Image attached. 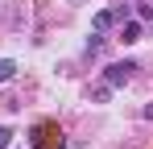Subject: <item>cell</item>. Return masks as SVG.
Instances as JSON below:
<instances>
[{"label":"cell","instance_id":"obj_1","mask_svg":"<svg viewBox=\"0 0 153 149\" xmlns=\"http://www.w3.org/2000/svg\"><path fill=\"white\" fill-rule=\"evenodd\" d=\"M132 71H137V62H112V66H103V83L116 91V87H124L132 79Z\"/></svg>","mask_w":153,"mask_h":149},{"label":"cell","instance_id":"obj_2","mask_svg":"<svg viewBox=\"0 0 153 149\" xmlns=\"http://www.w3.org/2000/svg\"><path fill=\"white\" fill-rule=\"evenodd\" d=\"M120 42H124V46L141 42V21H124V25H120Z\"/></svg>","mask_w":153,"mask_h":149},{"label":"cell","instance_id":"obj_3","mask_svg":"<svg viewBox=\"0 0 153 149\" xmlns=\"http://www.w3.org/2000/svg\"><path fill=\"white\" fill-rule=\"evenodd\" d=\"M112 25H116V13H112V8H100V13H95V29H112Z\"/></svg>","mask_w":153,"mask_h":149},{"label":"cell","instance_id":"obj_4","mask_svg":"<svg viewBox=\"0 0 153 149\" xmlns=\"http://www.w3.org/2000/svg\"><path fill=\"white\" fill-rule=\"evenodd\" d=\"M17 79V62L13 58H0V83H13Z\"/></svg>","mask_w":153,"mask_h":149},{"label":"cell","instance_id":"obj_5","mask_svg":"<svg viewBox=\"0 0 153 149\" xmlns=\"http://www.w3.org/2000/svg\"><path fill=\"white\" fill-rule=\"evenodd\" d=\"M112 95V87H108V83H100V87H95V91H91V99H95V104H103V99Z\"/></svg>","mask_w":153,"mask_h":149},{"label":"cell","instance_id":"obj_6","mask_svg":"<svg viewBox=\"0 0 153 149\" xmlns=\"http://www.w3.org/2000/svg\"><path fill=\"white\" fill-rule=\"evenodd\" d=\"M103 46V37H100V29H95V33H91V37H87V54H95V50Z\"/></svg>","mask_w":153,"mask_h":149},{"label":"cell","instance_id":"obj_7","mask_svg":"<svg viewBox=\"0 0 153 149\" xmlns=\"http://www.w3.org/2000/svg\"><path fill=\"white\" fill-rule=\"evenodd\" d=\"M13 145V128H0V149H8Z\"/></svg>","mask_w":153,"mask_h":149}]
</instances>
